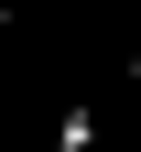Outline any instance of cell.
<instances>
[{
	"instance_id": "obj_3",
	"label": "cell",
	"mask_w": 141,
	"mask_h": 152,
	"mask_svg": "<svg viewBox=\"0 0 141 152\" xmlns=\"http://www.w3.org/2000/svg\"><path fill=\"white\" fill-rule=\"evenodd\" d=\"M0 33H11V0H0Z\"/></svg>"
},
{
	"instance_id": "obj_2",
	"label": "cell",
	"mask_w": 141,
	"mask_h": 152,
	"mask_svg": "<svg viewBox=\"0 0 141 152\" xmlns=\"http://www.w3.org/2000/svg\"><path fill=\"white\" fill-rule=\"evenodd\" d=\"M130 98H141V54H130Z\"/></svg>"
},
{
	"instance_id": "obj_1",
	"label": "cell",
	"mask_w": 141,
	"mask_h": 152,
	"mask_svg": "<svg viewBox=\"0 0 141 152\" xmlns=\"http://www.w3.org/2000/svg\"><path fill=\"white\" fill-rule=\"evenodd\" d=\"M54 152H98V109H87V98L54 109Z\"/></svg>"
}]
</instances>
